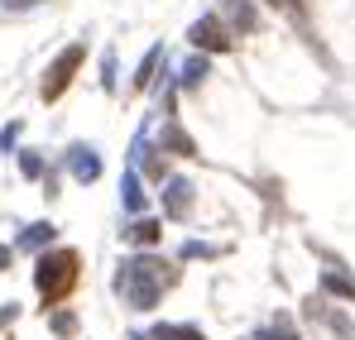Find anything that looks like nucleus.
<instances>
[{
    "label": "nucleus",
    "instance_id": "dca6fc26",
    "mask_svg": "<svg viewBox=\"0 0 355 340\" xmlns=\"http://www.w3.org/2000/svg\"><path fill=\"white\" fill-rule=\"evenodd\" d=\"M216 254H226L221 244H202V240H187L182 244V259H216Z\"/></svg>",
    "mask_w": 355,
    "mask_h": 340
},
{
    "label": "nucleus",
    "instance_id": "aec40b11",
    "mask_svg": "<svg viewBox=\"0 0 355 340\" xmlns=\"http://www.w3.org/2000/svg\"><path fill=\"white\" fill-rule=\"evenodd\" d=\"M15 139H19V120H15V125H5V129H0V149H5V154H10V149H15Z\"/></svg>",
    "mask_w": 355,
    "mask_h": 340
},
{
    "label": "nucleus",
    "instance_id": "6e6552de",
    "mask_svg": "<svg viewBox=\"0 0 355 340\" xmlns=\"http://www.w3.org/2000/svg\"><path fill=\"white\" fill-rule=\"evenodd\" d=\"M53 235H58V230L49 226V221H34V226L19 230V240H15V244H19V249H49V244H53Z\"/></svg>",
    "mask_w": 355,
    "mask_h": 340
},
{
    "label": "nucleus",
    "instance_id": "f03ea898",
    "mask_svg": "<svg viewBox=\"0 0 355 340\" xmlns=\"http://www.w3.org/2000/svg\"><path fill=\"white\" fill-rule=\"evenodd\" d=\"M77 274H82V259H77V249H49V254L34 264V287H39V297L53 307V302H62V297L72 292Z\"/></svg>",
    "mask_w": 355,
    "mask_h": 340
},
{
    "label": "nucleus",
    "instance_id": "ddd939ff",
    "mask_svg": "<svg viewBox=\"0 0 355 340\" xmlns=\"http://www.w3.org/2000/svg\"><path fill=\"white\" fill-rule=\"evenodd\" d=\"M226 15H231V24H236V29H254V24H259L250 0H231V5H226Z\"/></svg>",
    "mask_w": 355,
    "mask_h": 340
},
{
    "label": "nucleus",
    "instance_id": "0eeeda50",
    "mask_svg": "<svg viewBox=\"0 0 355 340\" xmlns=\"http://www.w3.org/2000/svg\"><path fill=\"white\" fill-rule=\"evenodd\" d=\"M159 149H168V154H182V159H192V154H197L192 134H187L182 125H173V120H168V125L159 129Z\"/></svg>",
    "mask_w": 355,
    "mask_h": 340
},
{
    "label": "nucleus",
    "instance_id": "4be33fe9",
    "mask_svg": "<svg viewBox=\"0 0 355 340\" xmlns=\"http://www.w3.org/2000/svg\"><path fill=\"white\" fill-rule=\"evenodd\" d=\"M264 5H279V10H297V0H264Z\"/></svg>",
    "mask_w": 355,
    "mask_h": 340
},
{
    "label": "nucleus",
    "instance_id": "7ed1b4c3",
    "mask_svg": "<svg viewBox=\"0 0 355 340\" xmlns=\"http://www.w3.org/2000/svg\"><path fill=\"white\" fill-rule=\"evenodd\" d=\"M82 57H87V48H82V44H67V48H62V53L53 57V67H49V77H44V87H39V91H44V101H58L62 91H67V82L77 77V67H82Z\"/></svg>",
    "mask_w": 355,
    "mask_h": 340
},
{
    "label": "nucleus",
    "instance_id": "6ab92c4d",
    "mask_svg": "<svg viewBox=\"0 0 355 340\" xmlns=\"http://www.w3.org/2000/svg\"><path fill=\"white\" fill-rule=\"evenodd\" d=\"M101 87H106V91L116 87V53H106V57H101Z\"/></svg>",
    "mask_w": 355,
    "mask_h": 340
},
{
    "label": "nucleus",
    "instance_id": "1a4fd4ad",
    "mask_svg": "<svg viewBox=\"0 0 355 340\" xmlns=\"http://www.w3.org/2000/svg\"><path fill=\"white\" fill-rule=\"evenodd\" d=\"M125 240H130V244H159V240H164V226L144 216V221H135V226H125Z\"/></svg>",
    "mask_w": 355,
    "mask_h": 340
},
{
    "label": "nucleus",
    "instance_id": "39448f33",
    "mask_svg": "<svg viewBox=\"0 0 355 340\" xmlns=\"http://www.w3.org/2000/svg\"><path fill=\"white\" fill-rule=\"evenodd\" d=\"M187 211H192V182L187 177H168L164 182V216L168 221H187Z\"/></svg>",
    "mask_w": 355,
    "mask_h": 340
},
{
    "label": "nucleus",
    "instance_id": "2eb2a0df",
    "mask_svg": "<svg viewBox=\"0 0 355 340\" xmlns=\"http://www.w3.org/2000/svg\"><path fill=\"white\" fill-rule=\"evenodd\" d=\"M159 57H164V48H149V57L139 62V72H135V87H139V91L154 82V67H159Z\"/></svg>",
    "mask_w": 355,
    "mask_h": 340
},
{
    "label": "nucleus",
    "instance_id": "9b49d317",
    "mask_svg": "<svg viewBox=\"0 0 355 340\" xmlns=\"http://www.w3.org/2000/svg\"><path fill=\"white\" fill-rule=\"evenodd\" d=\"M120 202H125V211H144V187H139L135 168L125 172V182H120Z\"/></svg>",
    "mask_w": 355,
    "mask_h": 340
},
{
    "label": "nucleus",
    "instance_id": "a211bd4d",
    "mask_svg": "<svg viewBox=\"0 0 355 340\" xmlns=\"http://www.w3.org/2000/svg\"><path fill=\"white\" fill-rule=\"evenodd\" d=\"M19 172H24V177H39V172H44V159H39L34 149H24V154H19Z\"/></svg>",
    "mask_w": 355,
    "mask_h": 340
},
{
    "label": "nucleus",
    "instance_id": "4468645a",
    "mask_svg": "<svg viewBox=\"0 0 355 340\" xmlns=\"http://www.w3.org/2000/svg\"><path fill=\"white\" fill-rule=\"evenodd\" d=\"M149 340H202V331L197 326H154Z\"/></svg>",
    "mask_w": 355,
    "mask_h": 340
},
{
    "label": "nucleus",
    "instance_id": "9d476101",
    "mask_svg": "<svg viewBox=\"0 0 355 340\" xmlns=\"http://www.w3.org/2000/svg\"><path fill=\"white\" fill-rule=\"evenodd\" d=\"M322 287L336 292V297H346V302H355V278L341 274V269H322Z\"/></svg>",
    "mask_w": 355,
    "mask_h": 340
},
{
    "label": "nucleus",
    "instance_id": "423d86ee",
    "mask_svg": "<svg viewBox=\"0 0 355 340\" xmlns=\"http://www.w3.org/2000/svg\"><path fill=\"white\" fill-rule=\"evenodd\" d=\"M67 172L87 187V182H96L101 177V159H96V149H87V144H72L67 149Z\"/></svg>",
    "mask_w": 355,
    "mask_h": 340
},
{
    "label": "nucleus",
    "instance_id": "412c9836",
    "mask_svg": "<svg viewBox=\"0 0 355 340\" xmlns=\"http://www.w3.org/2000/svg\"><path fill=\"white\" fill-rule=\"evenodd\" d=\"M10 269V244H0V274Z\"/></svg>",
    "mask_w": 355,
    "mask_h": 340
},
{
    "label": "nucleus",
    "instance_id": "f8f14e48",
    "mask_svg": "<svg viewBox=\"0 0 355 340\" xmlns=\"http://www.w3.org/2000/svg\"><path fill=\"white\" fill-rule=\"evenodd\" d=\"M207 72H211V67H207V57L197 53V57H187V62H182V77H178V82L192 91V87H202V82H207Z\"/></svg>",
    "mask_w": 355,
    "mask_h": 340
},
{
    "label": "nucleus",
    "instance_id": "f257e3e1",
    "mask_svg": "<svg viewBox=\"0 0 355 340\" xmlns=\"http://www.w3.org/2000/svg\"><path fill=\"white\" fill-rule=\"evenodd\" d=\"M168 278H173V274L164 269V259L135 254V259H125V264L116 269V292H120V302H130L135 312H149V307H159Z\"/></svg>",
    "mask_w": 355,
    "mask_h": 340
},
{
    "label": "nucleus",
    "instance_id": "f3484780",
    "mask_svg": "<svg viewBox=\"0 0 355 340\" xmlns=\"http://www.w3.org/2000/svg\"><path fill=\"white\" fill-rule=\"evenodd\" d=\"M49 326H53V336H77V316H72V312H53Z\"/></svg>",
    "mask_w": 355,
    "mask_h": 340
},
{
    "label": "nucleus",
    "instance_id": "5701e85b",
    "mask_svg": "<svg viewBox=\"0 0 355 340\" xmlns=\"http://www.w3.org/2000/svg\"><path fill=\"white\" fill-rule=\"evenodd\" d=\"M130 340H149V336H130Z\"/></svg>",
    "mask_w": 355,
    "mask_h": 340
},
{
    "label": "nucleus",
    "instance_id": "20e7f679",
    "mask_svg": "<svg viewBox=\"0 0 355 340\" xmlns=\"http://www.w3.org/2000/svg\"><path fill=\"white\" fill-rule=\"evenodd\" d=\"M187 39L197 44V48H207V53H226L236 39H231V29L221 24V15H202L192 29H187Z\"/></svg>",
    "mask_w": 355,
    "mask_h": 340
}]
</instances>
